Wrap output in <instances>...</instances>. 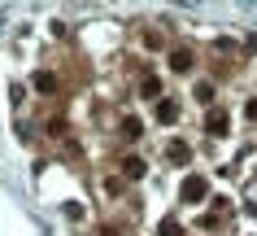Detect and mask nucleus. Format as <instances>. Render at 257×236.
Masks as SVG:
<instances>
[{
  "instance_id": "obj_2",
  "label": "nucleus",
  "mask_w": 257,
  "mask_h": 236,
  "mask_svg": "<svg viewBox=\"0 0 257 236\" xmlns=\"http://www.w3.org/2000/svg\"><path fill=\"white\" fill-rule=\"evenodd\" d=\"M183 193H188V197H201V193H205V184H201V180H188V188H183Z\"/></svg>"
},
{
  "instance_id": "obj_1",
  "label": "nucleus",
  "mask_w": 257,
  "mask_h": 236,
  "mask_svg": "<svg viewBox=\"0 0 257 236\" xmlns=\"http://www.w3.org/2000/svg\"><path fill=\"white\" fill-rule=\"evenodd\" d=\"M188 61H192L188 53H175V57H170V66H175V70H188Z\"/></svg>"
},
{
  "instance_id": "obj_3",
  "label": "nucleus",
  "mask_w": 257,
  "mask_h": 236,
  "mask_svg": "<svg viewBox=\"0 0 257 236\" xmlns=\"http://www.w3.org/2000/svg\"><path fill=\"white\" fill-rule=\"evenodd\" d=\"M162 236H179V223H175V219H166V223H162Z\"/></svg>"
}]
</instances>
